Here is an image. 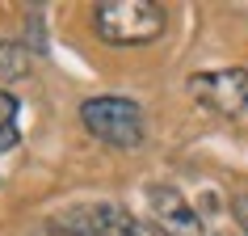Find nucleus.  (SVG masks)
Listing matches in <instances>:
<instances>
[{
    "label": "nucleus",
    "mask_w": 248,
    "mask_h": 236,
    "mask_svg": "<svg viewBox=\"0 0 248 236\" xmlns=\"http://www.w3.org/2000/svg\"><path fill=\"white\" fill-rule=\"evenodd\" d=\"M93 26L109 47H143L164 34L169 13L156 0H101L93 4Z\"/></svg>",
    "instance_id": "1"
},
{
    "label": "nucleus",
    "mask_w": 248,
    "mask_h": 236,
    "mask_svg": "<svg viewBox=\"0 0 248 236\" xmlns=\"http://www.w3.org/2000/svg\"><path fill=\"white\" fill-rule=\"evenodd\" d=\"M80 122L89 135H97L109 148H122V152L143 144V110L131 97H89L80 105Z\"/></svg>",
    "instance_id": "2"
},
{
    "label": "nucleus",
    "mask_w": 248,
    "mask_h": 236,
    "mask_svg": "<svg viewBox=\"0 0 248 236\" xmlns=\"http://www.w3.org/2000/svg\"><path fill=\"white\" fill-rule=\"evenodd\" d=\"M55 232L63 236H160L152 223L131 215L118 202H93V207H72L51 219Z\"/></svg>",
    "instance_id": "3"
},
{
    "label": "nucleus",
    "mask_w": 248,
    "mask_h": 236,
    "mask_svg": "<svg viewBox=\"0 0 248 236\" xmlns=\"http://www.w3.org/2000/svg\"><path fill=\"white\" fill-rule=\"evenodd\" d=\"M189 93L223 118H235L248 110V67H219L189 76Z\"/></svg>",
    "instance_id": "4"
},
{
    "label": "nucleus",
    "mask_w": 248,
    "mask_h": 236,
    "mask_svg": "<svg viewBox=\"0 0 248 236\" xmlns=\"http://www.w3.org/2000/svg\"><path fill=\"white\" fill-rule=\"evenodd\" d=\"M147 207L156 219L160 236H206L202 215H198L177 185H147Z\"/></svg>",
    "instance_id": "5"
},
{
    "label": "nucleus",
    "mask_w": 248,
    "mask_h": 236,
    "mask_svg": "<svg viewBox=\"0 0 248 236\" xmlns=\"http://www.w3.org/2000/svg\"><path fill=\"white\" fill-rule=\"evenodd\" d=\"M21 144V127H17V97L0 89V152Z\"/></svg>",
    "instance_id": "6"
},
{
    "label": "nucleus",
    "mask_w": 248,
    "mask_h": 236,
    "mask_svg": "<svg viewBox=\"0 0 248 236\" xmlns=\"http://www.w3.org/2000/svg\"><path fill=\"white\" fill-rule=\"evenodd\" d=\"M30 67V55L26 47H17V42H0V80H21Z\"/></svg>",
    "instance_id": "7"
},
{
    "label": "nucleus",
    "mask_w": 248,
    "mask_h": 236,
    "mask_svg": "<svg viewBox=\"0 0 248 236\" xmlns=\"http://www.w3.org/2000/svg\"><path fill=\"white\" fill-rule=\"evenodd\" d=\"M232 215H235V223H240V232L248 236V194H235L232 198Z\"/></svg>",
    "instance_id": "8"
}]
</instances>
